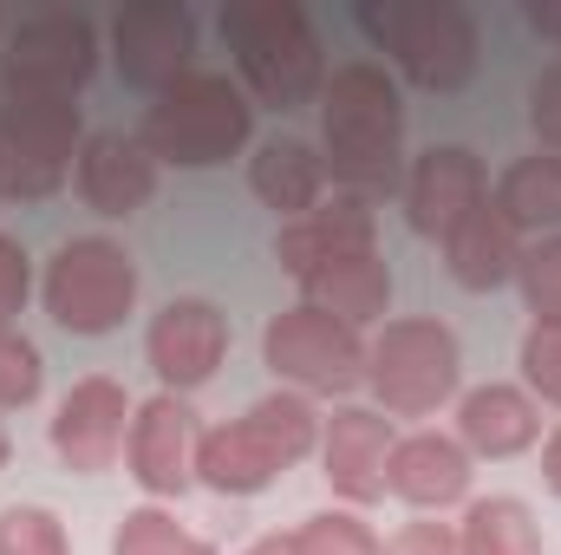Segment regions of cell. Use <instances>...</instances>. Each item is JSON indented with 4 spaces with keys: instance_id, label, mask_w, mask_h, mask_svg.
I'll return each instance as SVG.
<instances>
[{
    "instance_id": "1",
    "label": "cell",
    "mask_w": 561,
    "mask_h": 555,
    "mask_svg": "<svg viewBox=\"0 0 561 555\" xmlns=\"http://www.w3.org/2000/svg\"><path fill=\"white\" fill-rule=\"evenodd\" d=\"M399 144H405V99L399 79L379 59H346L320 86V163L327 177L373 203L399 183Z\"/></svg>"
},
{
    "instance_id": "2",
    "label": "cell",
    "mask_w": 561,
    "mask_h": 555,
    "mask_svg": "<svg viewBox=\"0 0 561 555\" xmlns=\"http://www.w3.org/2000/svg\"><path fill=\"white\" fill-rule=\"evenodd\" d=\"M307 451H320V412L307 393H268L242 418L203 431L196 444V484L216 497H255L280 471H294Z\"/></svg>"
},
{
    "instance_id": "3",
    "label": "cell",
    "mask_w": 561,
    "mask_h": 555,
    "mask_svg": "<svg viewBox=\"0 0 561 555\" xmlns=\"http://www.w3.org/2000/svg\"><path fill=\"white\" fill-rule=\"evenodd\" d=\"M222 46L236 53L242 86L275 112L307 105L327 86V46L294 0H229L222 7Z\"/></svg>"
},
{
    "instance_id": "4",
    "label": "cell",
    "mask_w": 561,
    "mask_h": 555,
    "mask_svg": "<svg viewBox=\"0 0 561 555\" xmlns=\"http://www.w3.org/2000/svg\"><path fill=\"white\" fill-rule=\"evenodd\" d=\"M255 132V105L242 86H229L222 72H190L176 79L170 92H157V105L144 112L138 144L157 163H176V170H209V163H229Z\"/></svg>"
},
{
    "instance_id": "5",
    "label": "cell",
    "mask_w": 561,
    "mask_h": 555,
    "mask_svg": "<svg viewBox=\"0 0 561 555\" xmlns=\"http://www.w3.org/2000/svg\"><path fill=\"white\" fill-rule=\"evenodd\" d=\"M359 26L373 33L379 53H392V66L419 92H463L477 79L483 39L470 7L457 0H386V7H366Z\"/></svg>"
},
{
    "instance_id": "6",
    "label": "cell",
    "mask_w": 561,
    "mask_h": 555,
    "mask_svg": "<svg viewBox=\"0 0 561 555\" xmlns=\"http://www.w3.org/2000/svg\"><path fill=\"white\" fill-rule=\"evenodd\" d=\"M85 125L72 99L0 92V203H46L72 183Z\"/></svg>"
},
{
    "instance_id": "7",
    "label": "cell",
    "mask_w": 561,
    "mask_h": 555,
    "mask_svg": "<svg viewBox=\"0 0 561 555\" xmlns=\"http://www.w3.org/2000/svg\"><path fill=\"white\" fill-rule=\"evenodd\" d=\"M457 380H463L457 333L431 314L386 320V333L366 347V386L386 418H431L457 399Z\"/></svg>"
},
{
    "instance_id": "8",
    "label": "cell",
    "mask_w": 561,
    "mask_h": 555,
    "mask_svg": "<svg viewBox=\"0 0 561 555\" xmlns=\"http://www.w3.org/2000/svg\"><path fill=\"white\" fill-rule=\"evenodd\" d=\"M46 314L66 327V333H118L125 314L138 307V262L125 256V242L112 236H72L53 262H46Z\"/></svg>"
},
{
    "instance_id": "9",
    "label": "cell",
    "mask_w": 561,
    "mask_h": 555,
    "mask_svg": "<svg viewBox=\"0 0 561 555\" xmlns=\"http://www.w3.org/2000/svg\"><path fill=\"white\" fill-rule=\"evenodd\" d=\"M262 360L287 380V393H307V399H313V393L340 399V393L366 386V340H359L346 320H333V314H320V307H307V301L268 320Z\"/></svg>"
},
{
    "instance_id": "10",
    "label": "cell",
    "mask_w": 561,
    "mask_h": 555,
    "mask_svg": "<svg viewBox=\"0 0 561 555\" xmlns=\"http://www.w3.org/2000/svg\"><path fill=\"white\" fill-rule=\"evenodd\" d=\"M99 72V26L85 13L46 7L26 13L7 33V66H0V92H26V99H79V86Z\"/></svg>"
},
{
    "instance_id": "11",
    "label": "cell",
    "mask_w": 561,
    "mask_h": 555,
    "mask_svg": "<svg viewBox=\"0 0 561 555\" xmlns=\"http://www.w3.org/2000/svg\"><path fill=\"white\" fill-rule=\"evenodd\" d=\"M112 59L125 72V86L138 92H170L176 79H190L196 66V20L183 0H131L118 20H112Z\"/></svg>"
},
{
    "instance_id": "12",
    "label": "cell",
    "mask_w": 561,
    "mask_h": 555,
    "mask_svg": "<svg viewBox=\"0 0 561 555\" xmlns=\"http://www.w3.org/2000/svg\"><path fill=\"white\" fill-rule=\"evenodd\" d=\"M144 353H150L163 393L183 399V393H196V386L216 380V366H222V353H229V314H222L216 301H203V294H176V301L150 320Z\"/></svg>"
},
{
    "instance_id": "13",
    "label": "cell",
    "mask_w": 561,
    "mask_h": 555,
    "mask_svg": "<svg viewBox=\"0 0 561 555\" xmlns=\"http://www.w3.org/2000/svg\"><path fill=\"white\" fill-rule=\"evenodd\" d=\"M131 412L138 406H131V393L118 380H105V373L79 380L59 399V412H53V451H59V464L79 471V477L112 471L125 457V444H131Z\"/></svg>"
},
{
    "instance_id": "14",
    "label": "cell",
    "mask_w": 561,
    "mask_h": 555,
    "mask_svg": "<svg viewBox=\"0 0 561 555\" xmlns=\"http://www.w3.org/2000/svg\"><path fill=\"white\" fill-rule=\"evenodd\" d=\"M483 203H490V170L463 144H431L419 163L405 170V223L419 236H431V242H444Z\"/></svg>"
},
{
    "instance_id": "15",
    "label": "cell",
    "mask_w": 561,
    "mask_h": 555,
    "mask_svg": "<svg viewBox=\"0 0 561 555\" xmlns=\"http://www.w3.org/2000/svg\"><path fill=\"white\" fill-rule=\"evenodd\" d=\"M392 418L379 406H340L333 418H320V464L333 497H346L353 510L386 497V464H392Z\"/></svg>"
},
{
    "instance_id": "16",
    "label": "cell",
    "mask_w": 561,
    "mask_h": 555,
    "mask_svg": "<svg viewBox=\"0 0 561 555\" xmlns=\"http://www.w3.org/2000/svg\"><path fill=\"white\" fill-rule=\"evenodd\" d=\"M196 444H203V431H196L190 399L157 393V399H144L138 412H131L125 464H131V477L150 497H183L196 484Z\"/></svg>"
},
{
    "instance_id": "17",
    "label": "cell",
    "mask_w": 561,
    "mask_h": 555,
    "mask_svg": "<svg viewBox=\"0 0 561 555\" xmlns=\"http://www.w3.org/2000/svg\"><path fill=\"white\" fill-rule=\"evenodd\" d=\"M373 236H379V223H373V203H359V196H320L307 216H294V223H280L275 236V262L287 269L294 281H307L313 269H327V262H346V256H366L373 249Z\"/></svg>"
},
{
    "instance_id": "18",
    "label": "cell",
    "mask_w": 561,
    "mask_h": 555,
    "mask_svg": "<svg viewBox=\"0 0 561 555\" xmlns=\"http://www.w3.org/2000/svg\"><path fill=\"white\" fill-rule=\"evenodd\" d=\"M72 183H79V196H85L92 216L125 223V216H138L144 203L157 196V157L138 138H125V132H92L85 150H79Z\"/></svg>"
},
{
    "instance_id": "19",
    "label": "cell",
    "mask_w": 561,
    "mask_h": 555,
    "mask_svg": "<svg viewBox=\"0 0 561 555\" xmlns=\"http://www.w3.org/2000/svg\"><path fill=\"white\" fill-rule=\"evenodd\" d=\"M386 490L412 510H450V503L470 497V451L444 431H412V438L392 444Z\"/></svg>"
},
{
    "instance_id": "20",
    "label": "cell",
    "mask_w": 561,
    "mask_h": 555,
    "mask_svg": "<svg viewBox=\"0 0 561 555\" xmlns=\"http://www.w3.org/2000/svg\"><path fill=\"white\" fill-rule=\"evenodd\" d=\"M523 229L496 209V203H483L477 216H463L450 236H444V269L457 287H470V294H490V287H503V281H516L523 269Z\"/></svg>"
},
{
    "instance_id": "21",
    "label": "cell",
    "mask_w": 561,
    "mask_h": 555,
    "mask_svg": "<svg viewBox=\"0 0 561 555\" xmlns=\"http://www.w3.org/2000/svg\"><path fill=\"white\" fill-rule=\"evenodd\" d=\"M542 438V412L523 386H477L457 399V444L470 457H523Z\"/></svg>"
},
{
    "instance_id": "22",
    "label": "cell",
    "mask_w": 561,
    "mask_h": 555,
    "mask_svg": "<svg viewBox=\"0 0 561 555\" xmlns=\"http://www.w3.org/2000/svg\"><path fill=\"white\" fill-rule=\"evenodd\" d=\"M300 294H307V307H320V314H333V320H346L359 333V327L386 320V307H392V269L379 262V249H366V256L313 269V275L300 281Z\"/></svg>"
},
{
    "instance_id": "23",
    "label": "cell",
    "mask_w": 561,
    "mask_h": 555,
    "mask_svg": "<svg viewBox=\"0 0 561 555\" xmlns=\"http://www.w3.org/2000/svg\"><path fill=\"white\" fill-rule=\"evenodd\" d=\"M249 190L280 209L287 223L294 216H307L313 203H320V190H327V163H320V150L300 138H268L255 157H249Z\"/></svg>"
},
{
    "instance_id": "24",
    "label": "cell",
    "mask_w": 561,
    "mask_h": 555,
    "mask_svg": "<svg viewBox=\"0 0 561 555\" xmlns=\"http://www.w3.org/2000/svg\"><path fill=\"white\" fill-rule=\"evenodd\" d=\"M490 203H496L523 236H561V157L556 150L516 157V163L496 177Z\"/></svg>"
},
{
    "instance_id": "25",
    "label": "cell",
    "mask_w": 561,
    "mask_h": 555,
    "mask_svg": "<svg viewBox=\"0 0 561 555\" xmlns=\"http://www.w3.org/2000/svg\"><path fill=\"white\" fill-rule=\"evenodd\" d=\"M457 550L463 555H542L536 517L516 497H477L457 523Z\"/></svg>"
},
{
    "instance_id": "26",
    "label": "cell",
    "mask_w": 561,
    "mask_h": 555,
    "mask_svg": "<svg viewBox=\"0 0 561 555\" xmlns=\"http://www.w3.org/2000/svg\"><path fill=\"white\" fill-rule=\"evenodd\" d=\"M112 555H216L203 536H190L170 510H157V503H144L131 510L125 523H118V536H112Z\"/></svg>"
},
{
    "instance_id": "27",
    "label": "cell",
    "mask_w": 561,
    "mask_h": 555,
    "mask_svg": "<svg viewBox=\"0 0 561 555\" xmlns=\"http://www.w3.org/2000/svg\"><path fill=\"white\" fill-rule=\"evenodd\" d=\"M294 555H386L359 510H320L294 530Z\"/></svg>"
},
{
    "instance_id": "28",
    "label": "cell",
    "mask_w": 561,
    "mask_h": 555,
    "mask_svg": "<svg viewBox=\"0 0 561 555\" xmlns=\"http://www.w3.org/2000/svg\"><path fill=\"white\" fill-rule=\"evenodd\" d=\"M516 281H523V301H529L536 327H561V236H536L523 249Z\"/></svg>"
},
{
    "instance_id": "29",
    "label": "cell",
    "mask_w": 561,
    "mask_h": 555,
    "mask_svg": "<svg viewBox=\"0 0 561 555\" xmlns=\"http://www.w3.org/2000/svg\"><path fill=\"white\" fill-rule=\"evenodd\" d=\"M39 386H46V360H39V347H33L20 327H0V412L33 406Z\"/></svg>"
},
{
    "instance_id": "30",
    "label": "cell",
    "mask_w": 561,
    "mask_h": 555,
    "mask_svg": "<svg viewBox=\"0 0 561 555\" xmlns=\"http://www.w3.org/2000/svg\"><path fill=\"white\" fill-rule=\"evenodd\" d=\"M0 555H72L66 523L39 503H13V510H0Z\"/></svg>"
},
{
    "instance_id": "31",
    "label": "cell",
    "mask_w": 561,
    "mask_h": 555,
    "mask_svg": "<svg viewBox=\"0 0 561 555\" xmlns=\"http://www.w3.org/2000/svg\"><path fill=\"white\" fill-rule=\"evenodd\" d=\"M523 380L536 399L561 406V327H529L523 333Z\"/></svg>"
},
{
    "instance_id": "32",
    "label": "cell",
    "mask_w": 561,
    "mask_h": 555,
    "mask_svg": "<svg viewBox=\"0 0 561 555\" xmlns=\"http://www.w3.org/2000/svg\"><path fill=\"white\" fill-rule=\"evenodd\" d=\"M26 294H33V262H26V249L0 229V327H13V314L26 307Z\"/></svg>"
},
{
    "instance_id": "33",
    "label": "cell",
    "mask_w": 561,
    "mask_h": 555,
    "mask_svg": "<svg viewBox=\"0 0 561 555\" xmlns=\"http://www.w3.org/2000/svg\"><path fill=\"white\" fill-rule=\"evenodd\" d=\"M529 125H536V138L561 157V59L542 66V79L529 86Z\"/></svg>"
},
{
    "instance_id": "34",
    "label": "cell",
    "mask_w": 561,
    "mask_h": 555,
    "mask_svg": "<svg viewBox=\"0 0 561 555\" xmlns=\"http://www.w3.org/2000/svg\"><path fill=\"white\" fill-rule=\"evenodd\" d=\"M386 555H463V550H457V530L450 523H405L386 543Z\"/></svg>"
},
{
    "instance_id": "35",
    "label": "cell",
    "mask_w": 561,
    "mask_h": 555,
    "mask_svg": "<svg viewBox=\"0 0 561 555\" xmlns=\"http://www.w3.org/2000/svg\"><path fill=\"white\" fill-rule=\"evenodd\" d=\"M542 477H549V490L561 497V424L549 431V444H542Z\"/></svg>"
},
{
    "instance_id": "36",
    "label": "cell",
    "mask_w": 561,
    "mask_h": 555,
    "mask_svg": "<svg viewBox=\"0 0 561 555\" xmlns=\"http://www.w3.org/2000/svg\"><path fill=\"white\" fill-rule=\"evenodd\" d=\"M529 26L549 33V39H561V7H542V0H536V7H529Z\"/></svg>"
},
{
    "instance_id": "37",
    "label": "cell",
    "mask_w": 561,
    "mask_h": 555,
    "mask_svg": "<svg viewBox=\"0 0 561 555\" xmlns=\"http://www.w3.org/2000/svg\"><path fill=\"white\" fill-rule=\"evenodd\" d=\"M242 555H294V536H262V543H249Z\"/></svg>"
},
{
    "instance_id": "38",
    "label": "cell",
    "mask_w": 561,
    "mask_h": 555,
    "mask_svg": "<svg viewBox=\"0 0 561 555\" xmlns=\"http://www.w3.org/2000/svg\"><path fill=\"white\" fill-rule=\"evenodd\" d=\"M7 457H13V438H7V424H0V471H7Z\"/></svg>"
}]
</instances>
